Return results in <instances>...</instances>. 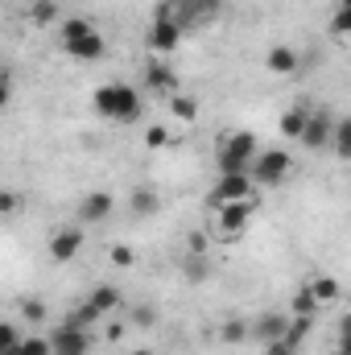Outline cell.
<instances>
[{
	"label": "cell",
	"instance_id": "1",
	"mask_svg": "<svg viewBox=\"0 0 351 355\" xmlns=\"http://www.w3.org/2000/svg\"><path fill=\"white\" fill-rule=\"evenodd\" d=\"M91 107L103 116V120H116V124H137L141 120V91L128 87V83H103L91 95Z\"/></svg>",
	"mask_w": 351,
	"mask_h": 355
},
{
	"label": "cell",
	"instance_id": "2",
	"mask_svg": "<svg viewBox=\"0 0 351 355\" xmlns=\"http://www.w3.org/2000/svg\"><path fill=\"white\" fill-rule=\"evenodd\" d=\"M219 17V0H162L153 21H170L182 33H194Z\"/></svg>",
	"mask_w": 351,
	"mask_h": 355
},
{
	"label": "cell",
	"instance_id": "3",
	"mask_svg": "<svg viewBox=\"0 0 351 355\" xmlns=\"http://www.w3.org/2000/svg\"><path fill=\"white\" fill-rule=\"evenodd\" d=\"M257 149H261L257 132H232V137L219 145V153H215L219 174H248V166H252Z\"/></svg>",
	"mask_w": 351,
	"mask_h": 355
},
{
	"label": "cell",
	"instance_id": "4",
	"mask_svg": "<svg viewBox=\"0 0 351 355\" xmlns=\"http://www.w3.org/2000/svg\"><path fill=\"white\" fill-rule=\"evenodd\" d=\"M289 174H293V157L285 149H257V157L248 166L252 186H281Z\"/></svg>",
	"mask_w": 351,
	"mask_h": 355
},
{
	"label": "cell",
	"instance_id": "5",
	"mask_svg": "<svg viewBox=\"0 0 351 355\" xmlns=\"http://www.w3.org/2000/svg\"><path fill=\"white\" fill-rule=\"evenodd\" d=\"M257 215V198H240V202H223L219 215H215V236L219 240H236Z\"/></svg>",
	"mask_w": 351,
	"mask_h": 355
},
{
	"label": "cell",
	"instance_id": "6",
	"mask_svg": "<svg viewBox=\"0 0 351 355\" xmlns=\"http://www.w3.org/2000/svg\"><path fill=\"white\" fill-rule=\"evenodd\" d=\"M50 355H91V331L71 327V322L54 327V335H50Z\"/></svg>",
	"mask_w": 351,
	"mask_h": 355
},
{
	"label": "cell",
	"instance_id": "7",
	"mask_svg": "<svg viewBox=\"0 0 351 355\" xmlns=\"http://www.w3.org/2000/svg\"><path fill=\"white\" fill-rule=\"evenodd\" d=\"M240 198H257L252 178H248V174H219L211 202H215V207H223V202H240Z\"/></svg>",
	"mask_w": 351,
	"mask_h": 355
},
{
	"label": "cell",
	"instance_id": "8",
	"mask_svg": "<svg viewBox=\"0 0 351 355\" xmlns=\"http://www.w3.org/2000/svg\"><path fill=\"white\" fill-rule=\"evenodd\" d=\"M285 322H289V314L285 310H264L257 322H248V343H273V339H281L285 335Z\"/></svg>",
	"mask_w": 351,
	"mask_h": 355
},
{
	"label": "cell",
	"instance_id": "9",
	"mask_svg": "<svg viewBox=\"0 0 351 355\" xmlns=\"http://www.w3.org/2000/svg\"><path fill=\"white\" fill-rule=\"evenodd\" d=\"M331 128H335V116L310 112V116H306V128H302V137H298V145H306V149H327V145H331Z\"/></svg>",
	"mask_w": 351,
	"mask_h": 355
},
{
	"label": "cell",
	"instance_id": "10",
	"mask_svg": "<svg viewBox=\"0 0 351 355\" xmlns=\"http://www.w3.org/2000/svg\"><path fill=\"white\" fill-rule=\"evenodd\" d=\"M87 244V236H83V227H62V232H54L50 236V257L58 261V265H67V261H75L79 257V248Z\"/></svg>",
	"mask_w": 351,
	"mask_h": 355
},
{
	"label": "cell",
	"instance_id": "11",
	"mask_svg": "<svg viewBox=\"0 0 351 355\" xmlns=\"http://www.w3.org/2000/svg\"><path fill=\"white\" fill-rule=\"evenodd\" d=\"M182 29L178 25H170V21H153L149 25V33H145V46L153 50V54H174L178 46H182Z\"/></svg>",
	"mask_w": 351,
	"mask_h": 355
},
{
	"label": "cell",
	"instance_id": "12",
	"mask_svg": "<svg viewBox=\"0 0 351 355\" xmlns=\"http://www.w3.org/2000/svg\"><path fill=\"white\" fill-rule=\"evenodd\" d=\"M62 50L71 54V58H79V62H95V58H103V33L99 29H91L83 37H71V42H62Z\"/></svg>",
	"mask_w": 351,
	"mask_h": 355
},
{
	"label": "cell",
	"instance_id": "13",
	"mask_svg": "<svg viewBox=\"0 0 351 355\" xmlns=\"http://www.w3.org/2000/svg\"><path fill=\"white\" fill-rule=\"evenodd\" d=\"M112 211H116V198L108 190H91V194H83V202H79V219L83 223H103Z\"/></svg>",
	"mask_w": 351,
	"mask_h": 355
},
{
	"label": "cell",
	"instance_id": "14",
	"mask_svg": "<svg viewBox=\"0 0 351 355\" xmlns=\"http://www.w3.org/2000/svg\"><path fill=\"white\" fill-rule=\"evenodd\" d=\"M87 302L99 310V318H103V314H112V310H120V306H124V293H120L116 285H95V289L87 293Z\"/></svg>",
	"mask_w": 351,
	"mask_h": 355
},
{
	"label": "cell",
	"instance_id": "15",
	"mask_svg": "<svg viewBox=\"0 0 351 355\" xmlns=\"http://www.w3.org/2000/svg\"><path fill=\"white\" fill-rule=\"evenodd\" d=\"M264 67H268L273 75H293V71H298V54H293V46H268Z\"/></svg>",
	"mask_w": 351,
	"mask_h": 355
},
{
	"label": "cell",
	"instance_id": "16",
	"mask_svg": "<svg viewBox=\"0 0 351 355\" xmlns=\"http://www.w3.org/2000/svg\"><path fill=\"white\" fill-rule=\"evenodd\" d=\"M145 87L149 91H174V71H170L166 62L149 58V67H145Z\"/></svg>",
	"mask_w": 351,
	"mask_h": 355
},
{
	"label": "cell",
	"instance_id": "17",
	"mask_svg": "<svg viewBox=\"0 0 351 355\" xmlns=\"http://www.w3.org/2000/svg\"><path fill=\"white\" fill-rule=\"evenodd\" d=\"M128 207H132L137 215H157V207H162V194H157L153 186H137V190H132V198H128Z\"/></svg>",
	"mask_w": 351,
	"mask_h": 355
},
{
	"label": "cell",
	"instance_id": "18",
	"mask_svg": "<svg viewBox=\"0 0 351 355\" xmlns=\"http://www.w3.org/2000/svg\"><path fill=\"white\" fill-rule=\"evenodd\" d=\"M318 310H323V306L314 302V293H310V289H298L285 314H293V318H318Z\"/></svg>",
	"mask_w": 351,
	"mask_h": 355
},
{
	"label": "cell",
	"instance_id": "19",
	"mask_svg": "<svg viewBox=\"0 0 351 355\" xmlns=\"http://www.w3.org/2000/svg\"><path fill=\"white\" fill-rule=\"evenodd\" d=\"M327 149H335V157H351V120H335V128H331V145Z\"/></svg>",
	"mask_w": 351,
	"mask_h": 355
},
{
	"label": "cell",
	"instance_id": "20",
	"mask_svg": "<svg viewBox=\"0 0 351 355\" xmlns=\"http://www.w3.org/2000/svg\"><path fill=\"white\" fill-rule=\"evenodd\" d=\"M306 289L314 293V302H318V306H331V302L339 297V281H335V277H318V281H310Z\"/></svg>",
	"mask_w": 351,
	"mask_h": 355
},
{
	"label": "cell",
	"instance_id": "21",
	"mask_svg": "<svg viewBox=\"0 0 351 355\" xmlns=\"http://www.w3.org/2000/svg\"><path fill=\"white\" fill-rule=\"evenodd\" d=\"M8 355H50V339L46 335H21V343Z\"/></svg>",
	"mask_w": 351,
	"mask_h": 355
},
{
	"label": "cell",
	"instance_id": "22",
	"mask_svg": "<svg viewBox=\"0 0 351 355\" xmlns=\"http://www.w3.org/2000/svg\"><path fill=\"white\" fill-rule=\"evenodd\" d=\"M306 116H310L306 107L285 112V116H281V137H293V141H298V137H302V128H306Z\"/></svg>",
	"mask_w": 351,
	"mask_h": 355
},
{
	"label": "cell",
	"instance_id": "23",
	"mask_svg": "<svg viewBox=\"0 0 351 355\" xmlns=\"http://www.w3.org/2000/svg\"><path fill=\"white\" fill-rule=\"evenodd\" d=\"M95 25H91L87 17H71V21H62L58 25V42H71V37H83V33H91Z\"/></svg>",
	"mask_w": 351,
	"mask_h": 355
},
{
	"label": "cell",
	"instance_id": "24",
	"mask_svg": "<svg viewBox=\"0 0 351 355\" xmlns=\"http://www.w3.org/2000/svg\"><path fill=\"white\" fill-rule=\"evenodd\" d=\"M71 327H83V331H91V322H99V310L91 306V302H79L75 310H71V318H67Z\"/></svg>",
	"mask_w": 351,
	"mask_h": 355
},
{
	"label": "cell",
	"instance_id": "25",
	"mask_svg": "<svg viewBox=\"0 0 351 355\" xmlns=\"http://www.w3.org/2000/svg\"><path fill=\"white\" fill-rule=\"evenodd\" d=\"M170 112H174L178 120H194L198 116V99L194 95H174L170 99Z\"/></svg>",
	"mask_w": 351,
	"mask_h": 355
},
{
	"label": "cell",
	"instance_id": "26",
	"mask_svg": "<svg viewBox=\"0 0 351 355\" xmlns=\"http://www.w3.org/2000/svg\"><path fill=\"white\" fill-rule=\"evenodd\" d=\"M58 12H62L58 0H37V4H33V21H37V25H54Z\"/></svg>",
	"mask_w": 351,
	"mask_h": 355
},
{
	"label": "cell",
	"instance_id": "27",
	"mask_svg": "<svg viewBox=\"0 0 351 355\" xmlns=\"http://www.w3.org/2000/svg\"><path fill=\"white\" fill-rule=\"evenodd\" d=\"M17 343H21V331H17L12 322H4V318H0V355H8Z\"/></svg>",
	"mask_w": 351,
	"mask_h": 355
},
{
	"label": "cell",
	"instance_id": "28",
	"mask_svg": "<svg viewBox=\"0 0 351 355\" xmlns=\"http://www.w3.org/2000/svg\"><path fill=\"white\" fill-rule=\"evenodd\" d=\"M21 314H25L29 322H46V302H42V297H25V302H21Z\"/></svg>",
	"mask_w": 351,
	"mask_h": 355
},
{
	"label": "cell",
	"instance_id": "29",
	"mask_svg": "<svg viewBox=\"0 0 351 355\" xmlns=\"http://www.w3.org/2000/svg\"><path fill=\"white\" fill-rule=\"evenodd\" d=\"M219 339H223V343H244V339H248V322H228V327L219 331Z\"/></svg>",
	"mask_w": 351,
	"mask_h": 355
},
{
	"label": "cell",
	"instance_id": "30",
	"mask_svg": "<svg viewBox=\"0 0 351 355\" xmlns=\"http://www.w3.org/2000/svg\"><path fill=\"white\" fill-rule=\"evenodd\" d=\"M145 145H149V149H166V145H170V132H166L162 124H149V132H145Z\"/></svg>",
	"mask_w": 351,
	"mask_h": 355
},
{
	"label": "cell",
	"instance_id": "31",
	"mask_svg": "<svg viewBox=\"0 0 351 355\" xmlns=\"http://www.w3.org/2000/svg\"><path fill=\"white\" fill-rule=\"evenodd\" d=\"M25 207V198L21 194H12V190H0V215H17Z\"/></svg>",
	"mask_w": 351,
	"mask_h": 355
},
{
	"label": "cell",
	"instance_id": "32",
	"mask_svg": "<svg viewBox=\"0 0 351 355\" xmlns=\"http://www.w3.org/2000/svg\"><path fill=\"white\" fill-rule=\"evenodd\" d=\"M112 265L128 268L132 265V248H128V244H116V248H112Z\"/></svg>",
	"mask_w": 351,
	"mask_h": 355
},
{
	"label": "cell",
	"instance_id": "33",
	"mask_svg": "<svg viewBox=\"0 0 351 355\" xmlns=\"http://www.w3.org/2000/svg\"><path fill=\"white\" fill-rule=\"evenodd\" d=\"M264 355H298V347H289L285 339H273V343H264Z\"/></svg>",
	"mask_w": 351,
	"mask_h": 355
},
{
	"label": "cell",
	"instance_id": "34",
	"mask_svg": "<svg viewBox=\"0 0 351 355\" xmlns=\"http://www.w3.org/2000/svg\"><path fill=\"white\" fill-rule=\"evenodd\" d=\"M203 272H207V265H203V257H194V261L186 265V277H190V281H203Z\"/></svg>",
	"mask_w": 351,
	"mask_h": 355
},
{
	"label": "cell",
	"instance_id": "35",
	"mask_svg": "<svg viewBox=\"0 0 351 355\" xmlns=\"http://www.w3.org/2000/svg\"><path fill=\"white\" fill-rule=\"evenodd\" d=\"M335 33H339V37L348 33V4H339V8H335Z\"/></svg>",
	"mask_w": 351,
	"mask_h": 355
},
{
	"label": "cell",
	"instance_id": "36",
	"mask_svg": "<svg viewBox=\"0 0 351 355\" xmlns=\"http://www.w3.org/2000/svg\"><path fill=\"white\" fill-rule=\"evenodd\" d=\"M190 252H194V257H203V252H207V236H203V232H194V236H190Z\"/></svg>",
	"mask_w": 351,
	"mask_h": 355
},
{
	"label": "cell",
	"instance_id": "37",
	"mask_svg": "<svg viewBox=\"0 0 351 355\" xmlns=\"http://www.w3.org/2000/svg\"><path fill=\"white\" fill-rule=\"evenodd\" d=\"M8 99H12V87H8V79H4V75H0V112H4V107H8Z\"/></svg>",
	"mask_w": 351,
	"mask_h": 355
},
{
	"label": "cell",
	"instance_id": "38",
	"mask_svg": "<svg viewBox=\"0 0 351 355\" xmlns=\"http://www.w3.org/2000/svg\"><path fill=\"white\" fill-rule=\"evenodd\" d=\"M132 355H153V352H132Z\"/></svg>",
	"mask_w": 351,
	"mask_h": 355
}]
</instances>
